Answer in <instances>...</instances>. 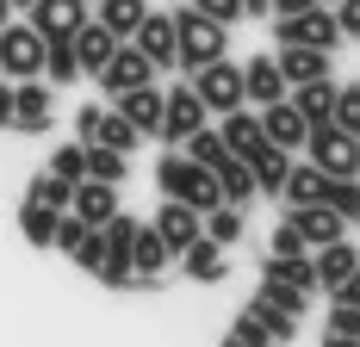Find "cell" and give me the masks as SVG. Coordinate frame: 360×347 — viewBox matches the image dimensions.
<instances>
[{
	"instance_id": "6da1fadb",
	"label": "cell",
	"mask_w": 360,
	"mask_h": 347,
	"mask_svg": "<svg viewBox=\"0 0 360 347\" xmlns=\"http://www.w3.org/2000/svg\"><path fill=\"white\" fill-rule=\"evenodd\" d=\"M224 50H230V25H217L205 13H193V6L174 13V69H205Z\"/></svg>"
},
{
	"instance_id": "7a4b0ae2",
	"label": "cell",
	"mask_w": 360,
	"mask_h": 347,
	"mask_svg": "<svg viewBox=\"0 0 360 347\" xmlns=\"http://www.w3.org/2000/svg\"><path fill=\"white\" fill-rule=\"evenodd\" d=\"M155 180H162V199H180V205H193L199 217L217 205V174L199 168V162H186V155H162Z\"/></svg>"
},
{
	"instance_id": "3957f363",
	"label": "cell",
	"mask_w": 360,
	"mask_h": 347,
	"mask_svg": "<svg viewBox=\"0 0 360 347\" xmlns=\"http://www.w3.org/2000/svg\"><path fill=\"white\" fill-rule=\"evenodd\" d=\"M304 143H311V168H323L329 180H354L360 174V137L335 131V124H311Z\"/></svg>"
},
{
	"instance_id": "277c9868",
	"label": "cell",
	"mask_w": 360,
	"mask_h": 347,
	"mask_svg": "<svg viewBox=\"0 0 360 347\" xmlns=\"http://www.w3.org/2000/svg\"><path fill=\"white\" fill-rule=\"evenodd\" d=\"M186 87H193V93H199V105H205V112H217V118H224V112H236V105H249V100H243V69H236V63H224V56H217V63H205V69H193V81H186Z\"/></svg>"
},
{
	"instance_id": "5b68a950",
	"label": "cell",
	"mask_w": 360,
	"mask_h": 347,
	"mask_svg": "<svg viewBox=\"0 0 360 347\" xmlns=\"http://www.w3.org/2000/svg\"><path fill=\"white\" fill-rule=\"evenodd\" d=\"M44 69V37L32 25H0V81H37Z\"/></svg>"
},
{
	"instance_id": "8992f818",
	"label": "cell",
	"mask_w": 360,
	"mask_h": 347,
	"mask_svg": "<svg viewBox=\"0 0 360 347\" xmlns=\"http://www.w3.org/2000/svg\"><path fill=\"white\" fill-rule=\"evenodd\" d=\"M280 44H304V50H329L335 56V44H342V32H335V13H323V0L317 6H304V13H280Z\"/></svg>"
},
{
	"instance_id": "52a82bcc",
	"label": "cell",
	"mask_w": 360,
	"mask_h": 347,
	"mask_svg": "<svg viewBox=\"0 0 360 347\" xmlns=\"http://www.w3.org/2000/svg\"><path fill=\"white\" fill-rule=\"evenodd\" d=\"M131 230H137V217H124V211H112V217H106V248H100L94 279H106V285H131Z\"/></svg>"
},
{
	"instance_id": "ba28073f",
	"label": "cell",
	"mask_w": 360,
	"mask_h": 347,
	"mask_svg": "<svg viewBox=\"0 0 360 347\" xmlns=\"http://www.w3.org/2000/svg\"><path fill=\"white\" fill-rule=\"evenodd\" d=\"M124 44H137V50L149 56V69H155V74L174 69V13H155V6H149L143 19H137V32L124 37Z\"/></svg>"
},
{
	"instance_id": "9c48e42d",
	"label": "cell",
	"mask_w": 360,
	"mask_h": 347,
	"mask_svg": "<svg viewBox=\"0 0 360 347\" xmlns=\"http://www.w3.org/2000/svg\"><path fill=\"white\" fill-rule=\"evenodd\" d=\"M100 87L106 93H131V87H155V69H149V56L137 44H118L106 56V69H100Z\"/></svg>"
},
{
	"instance_id": "30bf717a",
	"label": "cell",
	"mask_w": 360,
	"mask_h": 347,
	"mask_svg": "<svg viewBox=\"0 0 360 347\" xmlns=\"http://www.w3.org/2000/svg\"><path fill=\"white\" fill-rule=\"evenodd\" d=\"M199 124H205L199 93H193V87H168V93H162V124H155V137H162V143H180L186 131H199Z\"/></svg>"
},
{
	"instance_id": "8fae6325",
	"label": "cell",
	"mask_w": 360,
	"mask_h": 347,
	"mask_svg": "<svg viewBox=\"0 0 360 347\" xmlns=\"http://www.w3.org/2000/svg\"><path fill=\"white\" fill-rule=\"evenodd\" d=\"M149 230L162 236V248H168V254H186V248L205 236V230H199V211L180 205V199H162V211H155V223H149Z\"/></svg>"
},
{
	"instance_id": "7c38bea8",
	"label": "cell",
	"mask_w": 360,
	"mask_h": 347,
	"mask_svg": "<svg viewBox=\"0 0 360 347\" xmlns=\"http://www.w3.org/2000/svg\"><path fill=\"white\" fill-rule=\"evenodd\" d=\"M292 329H298V322H292V316H280V310H267V304H261V298H255L249 310L236 316V341H243V347H267V341H292Z\"/></svg>"
},
{
	"instance_id": "4fadbf2b",
	"label": "cell",
	"mask_w": 360,
	"mask_h": 347,
	"mask_svg": "<svg viewBox=\"0 0 360 347\" xmlns=\"http://www.w3.org/2000/svg\"><path fill=\"white\" fill-rule=\"evenodd\" d=\"M13 124L25 137L50 131V81H13Z\"/></svg>"
},
{
	"instance_id": "5bb4252c",
	"label": "cell",
	"mask_w": 360,
	"mask_h": 347,
	"mask_svg": "<svg viewBox=\"0 0 360 347\" xmlns=\"http://www.w3.org/2000/svg\"><path fill=\"white\" fill-rule=\"evenodd\" d=\"M286 223L298 230V242H304V248H323V242H342V236H348V223H342L329 205H292Z\"/></svg>"
},
{
	"instance_id": "9a60e30c",
	"label": "cell",
	"mask_w": 360,
	"mask_h": 347,
	"mask_svg": "<svg viewBox=\"0 0 360 347\" xmlns=\"http://www.w3.org/2000/svg\"><path fill=\"white\" fill-rule=\"evenodd\" d=\"M304 118H298V105L292 100H274V105H261V143H274V149H304Z\"/></svg>"
},
{
	"instance_id": "2e32d148",
	"label": "cell",
	"mask_w": 360,
	"mask_h": 347,
	"mask_svg": "<svg viewBox=\"0 0 360 347\" xmlns=\"http://www.w3.org/2000/svg\"><path fill=\"white\" fill-rule=\"evenodd\" d=\"M32 32L37 37H69L81 19H87V0H32Z\"/></svg>"
},
{
	"instance_id": "e0dca14e",
	"label": "cell",
	"mask_w": 360,
	"mask_h": 347,
	"mask_svg": "<svg viewBox=\"0 0 360 347\" xmlns=\"http://www.w3.org/2000/svg\"><path fill=\"white\" fill-rule=\"evenodd\" d=\"M112 211H118V192H112L106 180H75L69 186V217H81V223H106Z\"/></svg>"
},
{
	"instance_id": "ac0fdd59",
	"label": "cell",
	"mask_w": 360,
	"mask_h": 347,
	"mask_svg": "<svg viewBox=\"0 0 360 347\" xmlns=\"http://www.w3.org/2000/svg\"><path fill=\"white\" fill-rule=\"evenodd\" d=\"M69 44H75V63H81V74H100V69H106V56L118 50V37H112L106 25H94V19H81Z\"/></svg>"
},
{
	"instance_id": "d6986e66",
	"label": "cell",
	"mask_w": 360,
	"mask_h": 347,
	"mask_svg": "<svg viewBox=\"0 0 360 347\" xmlns=\"http://www.w3.org/2000/svg\"><path fill=\"white\" fill-rule=\"evenodd\" d=\"M112 112L131 124V131H143V137H155V124H162V93L155 87H131V93H112Z\"/></svg>"
},
{
	"instance_id": "ffe728a7",
	"label": "cell",
	"mask_w": 360,
	"mask_h": 347,
	"mask_svg": "<svg viewBox=\"0 0 360 347\" xmlns=\"http://www.w3.org/2000/svg\"><path fill=\"white\" fill-rule=\"evenodd\" d=\"M274 69L286 74V87H298V81H323V74H329V50H304V44H280Z\"/></svg>"
},
{
	"instance_id": "44dd1931",
	"label": "cell",
	"mask_w": 360,
	"mask_h": 347,
	"mask_svg": "<svg viewBox=\"0 0 360 347\" xmlns=\"http://www.w3.org/2000/svg\"><path fill=\"white\" fill-rule=\"evenodd\" d=\"M217 143H224V155H236V162H243V155H255V149H261V118H255V112H243V105H236V112H224Z\"/></svg>"
},
{
	"instance_id": "7402d4cb",
	"label": "cell",
	"mask_w": 360,
	"mask_h": 347,
	"mask_svg": "<svg viewBox=\"0 0 360 347\" xmlns=\"http://www.w3.org/2000/svg\"><path fill=\"white\" fill-rule=\"evenodd\" d=\"M168 261H174V254L162 248V236H155L149 223H137V230H131V279H155Z\"/></svg>"
},
{
	"instance_id": "603a6c76",
	"label": "cell",
	"mask_w": 360,
	"mask_h": 347,
	"mask_svg": "<svg viewBox=\"0 0 360 347\" xmlns=\"http://www.w3.org/2000/svg\"><path fill=\"white\" fill-rule=\"evenodd\" d=\"M243 168H249V180H255V192H280V180H286V168H292V155L286 149H274V143H261L255 155H243Z\"/></svg>"
},
{
	"instance_id": "cb8c5ba5",
	"label": "cell",
	"mask_w": 360,
	"mask_h": 347,
	"mask_svg": "<svg viewBox=\"0 0 360 347\" xmlns=\"http://www.w3.org/2000/svg\"><path fill=\"white\" fill-rule=\"evenodd\" d=\"M243 100H255V105H274V100H286V74L274 69L267 56H255L249 69H243Z\"/></svg>"
},
{
	"instance_id": "d4e9b609",
	"label": "cell",
	"mask_w": 360,
	"mask_h": 347,
	"mask_svg": "<svg viewBox=\"0 0 360 347\" xmlns=\"http://www.w3.org/2000/svg\"><path fill=\"white\" fill-rule=\"evenodd\" d=\"M292 105H298L304 124H329V112H335V74H323V81H298Z\"/></svg>"
},
{
	"instance_id": "484cf974",
	"label": "cell",
	"mask_w": 360,
	"mask_h": 347,
	"mask_svg": "<svg viewBox=\"0 0 360 347\" xmlns=\"http://www.w3.org/2000/svg\"><path fill=\"white\" fill-rule=\"evenodd\" d=\"M261 273H267V279H286V285H298V292H317L311 248H304V254H267V261H261Z\"/></svg>"
},
{
	"instance_id": "4316f807",
	"label": "cell",
	"mask_w": 360,
	"mask_h": 347,
	"mask_svg": "<svg viewBox=\"0 0 360 347\" xmlns=\"http://www.w3.org/2000/svg\"><path fill=\"white\" fill-rule=\"evenodd\" d=\"M323 186H329V174L304 162V168H286V180H280V199H286V205H317V199H323Z\"/></svg>"
},
{
	"instance_id": "83f0119b",
	"label": "cell",
	"mask_w": 360,
	"mask_h": 347,
	"mask_svg": "<svg viewBox=\"0 0 360 347\" xmlns=\"http://www.w3.org/2000/svg\"><path fill=\"white\" fill-rule=\"evenodd\" d=\"M311 267H317V285H342V279H354V248H348V236H342V242H323L317 254H311Z\"/></svg>"
},
{
	"instance_id": "f1b7e54d",
	"label": "cell",
	"mask_w": 360,
	"mask_h": 347,
	"mask_svg": "<svg viewBox=\"0 0 360 347\" xmlns=\"http://www.w3.org/2000/svg\"><path fill=\"white\" fill-rule=\"evenodd\" d=\"M143 13H149V0H100V19H94V25H106V32L124 44V37L137 32V19H143Z\"/></svg>"
},
{
	"instance_id": "f546056e",
	"label": "cell",
	"mask_w": 360,
	"mask_h": 347,
	"mask_svg": "<svg viewBox=\"0 0 360 347\" xmlns=\"http://www.w3.org/2000/svg\"><path fill=\"white\" fill-rule=\"evenodd\" d=\"M255 298H261L267 310H280V316H292V322H298L311 292H298V285H286V279H267V273H261V292H255Z\"/></svg>"
},
{
	"instance_id": "4dcf8cb0",
	"label": "cell",
	"mask_w": 360,
	"mask_h": 347,
	"mask_svg": "<svg viewBox=\"0 0 360 347\" xmlns=\"http://www.w3.org/2000/svg\"><path fill=\"white\" fill-rule=\"evenodd\" d=\"M75 37V32H69ZM69 37H44V81H75V74H81V63H75V44Z\"/></svg>"
},
{
	"instance_id": "1f68e13d",
	"label": "cell",
	"mask_w": 360,
	"mask_h": 347,
	"mask_svg": "<svg viewBox=\"0 0 360 347\" xmlns=\"http://www.w3.org/2000/svg\"><path fill=\"white\" fill-rule=\"evenodd\" d=\"M87 143H100V149H118V155H131L137 143H143V131H131L118 112H100V124H94V137Z\"/></svg>"
},
{
	"instance_id": "d6a6232c",
	"label": "cell",
	"mask_w": 360,
	"mask_h": 347,
	"mask_svg": "<svg viewBox=\"0 0 360 347\" xmlns=\"http://www.w3.org/2000/svg\"><path fill=\"white\" fill-rule=\"evenodd\" d=\"M180 261H186V273H193V279H205V285H217V279L230 273V267H224V248H217V242H205V236L186 248Z\"/></svg>"
},
{
	"instance_id": "836d02e7",
	"label": "cell",
	"mask_w": 360,
	"mask_h": 347,
	"mask_svg": "<svg viewBox=\"0 0 360 347\" xmlns=\"http://www.w3.org/2000/svg\"><path fill=\"white\" fill-rule=\"evenodd\" d=\"M81 180H106V186H118V180H124V155H118V149H100V143H87V155H81Z\"/></svg>"
},
{
	"instance_id": "e575fe53",
	"label": "cell",
	"mask_w": 360,
	"mask_h": 347,
	"mask_svg": "<svg viewBox=\"0 0 360 347\" xmlns=\"http://www.w3.org/2000/svg\"><path fill=\"white\" fill-rule=\"evenodd\" d=\"M56 217H63V211L32 205V199H25V211H19V230H25V242H32V248H50V242H56Z\"/></svg>"
},
{
	"instance_id": "d590c367",
	"label": "cell",
	"mask_w": 360,
	"mask_h": 347,
	"mask_svg": "<svg viewBox=\"0 0 360 347\" xmlns=\"http://www.w3.org/2000/svg\"><path fill=\"white\" fill-rule=\"evenodd\" d=\"M199 230H205V242L230 248L236 236H243V211H236V205H212V211H205V223H199Z\"/></svg>"
},
{
	"instance_id": "8d00e7d4",
	"label": "cell",
	"mask_w": 360,
	"mask_h": 347,
	"mask_svg": "<svg viewBox=\"0 0 360 347\" xmlns=\"http://www.w3.org/2000/svg\"><path fill=\"white\" fill-rule=\"evenodd\" d=\"M186 162H199V168H224V162H230V155H224V143H217V131H205V124H199V131H186Z\"/></svg>"
},
{
	"instance_id": "74e56055",
	"label": "cell",
	"mask_w": 360,
	"mask_h": 347,
	"mask_svg": "<svg viewBox=\"0 0 360 347\" xmlns=\"http://www.w3.org/2000/svg\"><path fill=\"white\" fill-rule=\"evenodd\" d=\"M317 205H329L335 217H342V223H348V230H354V217H360V186H354V180H329Z\"/></svg>"
},
{
	"instance_id": "f35d334b",
	"label": "cell",
	"mask_w": 360,
	"mask_h": 347,
	"mask_svg": "<svg viewBox=\"0 0 360 347\" xmlns=\"http://www.w3.org/2000/svg\"><path fill=\"white\" fill-rule=\"evenodd\" d=\"M329 124L348 131V137H360V93H354V87H335V112H329Z\"/></svg>"
},
{
	"instance_id": "ab89813d",
	"label": "cell",
	"mask_w": 360,
	"mask_h": 347,
	"mask_svg": "<svg viewBox=\"0 0 360 347\" xmlns=\"http://www.w3.org/2000/svg\"><path fill=\"white\" fill-rule=\"evenodd\" d=\"M32 205L69 211V180H56V174H44V180H32Z\"/></svg>"
},
{
	"instance_id": "60d3db41",
	"label": "cell",
	"mask_w": 360,
	"mask_h": 347,
	"mask_svg": "<svg viewBox=\"0 0 360 347\" xmlns=\"http://www.w3.org/2000/svg\"><path fill=\"white\" fill-rule=\"evenodd\" d=\"M81 155H87V149H81V143H63V149H56V155H50V174H56V180H81Z\"/></svg>"
},
{
	"instance_id": "b9f144b4",
	"label": "cell",
	"mask_w": 360,
	"mask_h": 347,
	"mask_svg": "<svg viewBox=\"0 0 360 347\" xmlns=\"http://www.w3.org/2000/svg\"><path fill=\"white\" fill-rule=\"evenodd\" d=\"M193 13H205V19H217V25H236L243 19V0H186Z\"/></svg>"
},
{
	"instance_id": "7bdbcfd3",
	"label": "cell",
	"mask_w": 360,
	"mask_h": 347,
	"mask_svg": "<svg viewBox=\"0 0 360 347\" xmlns=\"http://www.w3.org/2000/svg\"><path fill=\"white\" fill-rule=\"evenodd\" d=\"M329 329H335V335H354V341H360V304H335Z\"/></svg>"
},
{
	"instance_id": "ee69618b",
	"label": "cell",
	"mask_w": 360,
	"mask_h": 347,
	"mask_svg": "<svg viewBox=\"0 0 360 347\" xmlns=\"http://www.w3.org/2000/svg\"><path fill=\"white\" fill-rule=\"evenodd\" d=\"M335 32H342V37L360 32V0H335Z\"/></svg>"
},
{
	"instance_id": "f6af8a7d",
	"label": "cell",
	"mask_w": 360,
	"mask_h": 347,
	"mask_svg": "<svg viewBox=\"0 0 360 347\" xmlns=\"http://www.w3.org/2000/svg\"><path fill=\"white\" fill-rule=\"evenodd\" d=\"M274 254H304V242H298V230H292V223L274 230Z\"/></svg>"
},
{
	"instance_id": "bcb514c9",
	"label": "cell",
	"mask_w": 360,
	"mask_h": 347,
	"mask_svg": "<svg viewBox=\"0 0 360 347\" xmlns=\"http://www.w3.org/2000/svg\"><path fill=\"white\" fill-rule=\"evenodd\" d=\"M100 112H106V105H81V118H75V124H81V137H94V124H100Z\"/></svg>"
},
{
	"instance_id": "7dc6e473",
	"label": "cell",
	"mask_w": 360,
	"mask_h": 347,
	"mask_svg": "<svg viewBox=\"0 0 360 347\" xmlns=\"http://www.w3.org/2000/svg\"><path fill=\"white\" fill-rule=\"evenodd\" d=\"M13 124V81H0V131Z\"/></svg>"
},
{
	"instance_id": "c3c4849f",
	"label": "cell",
	"mask_w": 360,
	"mask_h": 347,
	"mask_svg": "<svg viewBox=\"0 0 360 347\" xmlns=\"http://www.w3.org/2000/svg\"><path fill=\"white\" fill-rule=\"evenodd\" d=\"M274 13H304V6H317V0H267Z\"/></svg>"
},
{
	"instance_id": "681fc988",
	"label": "cell",
	"mask_w": 360,
	"mask_h": 347,
	"mask_svg": "<svg viewBox=\"0 0 360 347\" xmlns=\"http://www.w3.org/2000/svg\"><path fill=\"white\" fill-rule=\"evenodd\" d=\"M243 13H267V0H243Z\"/></svg>"
},
{
	"instance_id": "f907efd6",
	"label": "cell",
	"mask_w": 360,
	"mask_h": 347,
	"mask_svg": "<svg viewBox=\"0 0 360 347\" xmlns=\"http://www.w3.org/2000/svg\"><path fill=\"white\" fill-rule=\"evenodd\" d=\"M6 19H13V6H6V0H0V25H6Z\"/></svg>"
},
{
	"instance_id": "816d5d0a",
	"label": "cell",
	"mask_w": 360,
	"mask_h": 347,
	"mask_svg": "<svg viewBox=\"0 0 360 347\" xmlns=\"http://www.w3.org/2000/svg\"><path fill=\"white\" fill-rule=\"evenodd\" d=\"M217 347H243V341H236V335H224V341H217Z\"/></svg>"
},
{
	"instance_id": "f5cc1de1",
	"label": "cell",
	"mask_w": 360,
	"mask_h": 347,
	"mask_svg": "<svg viewBox=\"0 0 360 347\" xmlns=\"http://www.w3.org/2000/svg\"><path fill=\"white\" fill-rule=\"evenodd\" d=\"M6 6H32V0H6Z\"/></svg>"
}]
</instances>
